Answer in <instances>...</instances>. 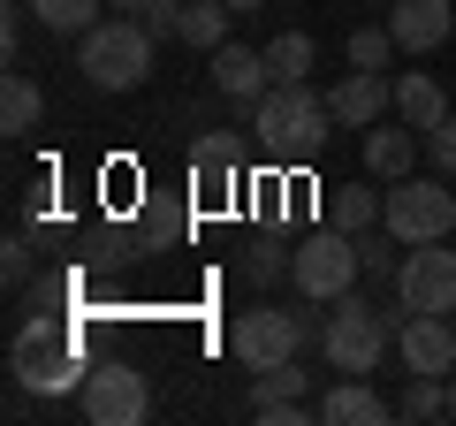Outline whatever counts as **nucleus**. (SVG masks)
<instances>
[{"mask_svg":"<svg viewBox=\"0 0 456 426\" xmlns=\"http://www.w3.org/2000/svg\"><path fill=\"white\" fill-rule=\"evenodd\" d=\"M327 130H335V115H327V92H312V84H274L251 107V137L274 160H312L327 145Z\"/></svg>","mask_w":456,"mask_h":426,"instance_id":"1","label":"nucleus"},{"mask_svg":"<svg viewBox=\"0 0 456 426\" xmlns=\"http://www.w3.org/2000/svg\"><path fill=\"white\" fill-rule=\"evenodd\" d=\"M152 46H160V38H152L137 16H99L92 31L77 38V69L99 84V92H137V84L152 77Z\"/></svg>","mask_w":456,"mask_h":426,"instance_id":"2","label":"nucleus"},{"mask_svg":"<svg viewBox=\"0 0 456 426\" xmlns=\"http://www.w3.org/2000/svg\"><path fill=\"white\" fill-rule=\"evenodd\" d=\"M8 365H16V389H31V396H69V389H84V373L92 365L77 358V335L53 320V312H38V320H23L16 328V350H8Z\"/></svg>","mask_w":456,"mask_h":426,"instance_id":"3","label":"nucleus"},{"mask_svg":"<svg viewBox=\"0 0 456 426\" xmlns=\"http://www.w3.org/2000/svg\"><path fill=\"white\" fill-rule=\"evenodd\" d=\"M358 274H365V251H358V236H350V229L320 221L312 236H297V251H289V290H297V297L335 305V297L358 290Z\"/></svg>","mask_w":456,"mask_h":426,"instance_id":"4","label":"nucleus"},{"mask_svg":"<svg viewBox=\"0 0 456 426\" xmlns=\"http://www.w3.org/2000/svg\"><path fill=\"white\" fill-rule=\"evenodd\" d=\"M388 343H395L388 305H373V297H358V290L327 305L320 350H327V365H335V373H373V365L388 358Z\"/></svg>","mask_w":456,"mask_h":426,"instance_id":"5","label":"nucleus"},{"mask_svg":"<svg viewBox=\"0 0 456 426\" xmlns=\"http://www.w3.org/2000/svg\"><path fill=\"white\" fill-rule=\"evenodd\" d=\"M380 229H395L403 244H449L456 236V191L449 176H403L380 191Z\"/></svg>","mask_w":456,"mask_h":426,"instance_id":"6","label":"nucleus"},{"mask_svg":"<svg viewBox=\"0 0 456 426\" xmlns=\"http://www.w3.org/2000/svg\"><path fill=\"white\" fill-rule=\"evenodd\" d=\"M305 343H312V328L297 320V312H281V305H251V312H236V328H228V358L244 365V373L289 365Z\"/></svg>","mask_w":456,"mask_h":426,"instance_id":"7","label":"nucleus"},{"mask_svg":"<svg viewBox=\"0 0 456 426\" xmlns=\"http://www.w3.org/2000/svg\"><path fill=\"white\" fill-rule=\"evenodd\" d=\"M77 411H84L92 426H145V419H152V389H145V373H137V365L107 358V365H92V373H84Z\"/></svg>","mask_w":456,"mask_h":426,"instance_id":"8","label":"nucleus"},{"mask_svg":"<svg viewBox=\"0 0 456 426\" xmlns=\"http://www.w3.org/2000/svg\"><path fill=\"white\" fill-rule=\"evenodd\" d=\"M395 305L403 312H456V251L449 244H403Z\"/></svg>","mask_w":456,"mask_h":426,"instance_id":"9","label":"nucleus"},{"mask_svg":"<svg viewBox=\"0 0 456 426\" xmlns=\"http://www.w3.org/2000/svg\"><path fill=\"white\" fill-rule=\"evenodd\" d=\"M395 358L403 373H456V320L449 312H403V328H395Z\"/></svg>","mask_w":456,"mask_h":426,"instance_id":"10","label":"nucleus"},{"mask_svg":"<svg viewBox=\"0 0 456 426\" xmlns=\"http://www.w3.org/2000/svg\"><path fill=\"white\" fill-rule=\"evenodd\" d=\"M251 419H259V426H305V419H320V404H305V373H297V358L251 373Z\"/></svg>","mask_w":456,"mask_h":426,"instance_id":"11","label":"nucleus"},{"mask_svg":"<svg viewBox=\"0 0 456 426\" xmlns=\"http://www.w3.org/2000/svg\"><path fill=\"white\" fill-rule=\"evenodd\" d=\"M213 92L228 99V107H259L266 92H274V69H266V46H213Z\"/></svg>","mask_w":456,"mask_h":426,"instance_id":"12","label":"nucleus"},{"mask_svg":"<svg viewBox=\"0 0 456 426\" xmlns=\"http://www.w3.org/2000/svg\"><path fill=\"white\" fill-rule=\"evenodd\" d=\"M388 107H395V84L380 77V69H350V77L327 92V115H335L342 130H373Z\"/></svg>","mask_w":456,"mask_h":426,"instance_id":"13","label":"nucleus"},{"mask_svg":"<svg viewBox=\"0 0 456 426\" xmlns=\"http://www.w3.org/2000/svg\"><path fill=\"white\" fill-rule=\"evenodd\" d=\"M388 31L403 53H434L456 31V0H388Z\"/></svg>","mask_w":456,"mask_h":426,"instance_id":"14","label":"nucleus"},{"mask_svg":"<svg viewBox=\"0 0 456 426\" xmlns=\"http://www.w3.org/2000/svg\"><path fill=\"white\" fill-rule=\"evenodd\" d=\"M320 419L327 426H380V419H395V404H380V396L365 389V373H342V389L320 396Z\"/></svg>","mask_w":456,"mask_h":426,"instance_id":"15","label":"nucleus"},{"mask_svg":"<svg viewBox=\"0 0 456 426\" xmlns=\"http://www.w3.org/2000/svg\"><path fill=\"white\" fill-rule=\"evenodd\" d=\"M419 145H426V137L411 130V122H395V130H380V122H373V130H365V168H373L380 183H403L411 160H419Z\"/></svg>","mask_w":456,"mask_h":426,"instance_id":"16","label":"nucleus"},{"mask_svg":"<svg viewBox=\"0 0 456 426\" xmlns=\"http://www.w3.org/2000/svg\"><path fill=\"white\" fill-rule=\"evenodd\" d=\"M395 122H411V130H441V122H449V92H441L434 77H419V69H411V77H395Z\"/></svg>","mask_w":456,"mask_h":426,"instance_id":"17","label":"nucleus"},{"mask_svg":"<svg viewBox=\"0 0 456 426\" xmlns=\"http://www.w3.org/2000/svg\"><path fill=\"white\" fill-rule=\"evenodd\" d=\"M38 115H46V92H38L23 69H8V84H0V130L23 137V130H38Z\"/></svg>","mask_w":456,"mask_h":426,"instance_id":"18","label":"nucleus"},{"mask_svg":"<svg viewBox=\"0 0 456 426\" xmlns=\"http://www.w3.org/2000/svg\"><path fill=\"white\" fill-rule=\"evenodd\" d=\"M191 168H198V191L206 198H221V191H236V137H198V152H191Z\"/></svg>","mask_w":456,"mask_h":426,"instance_id":"19","label":"nucleus"},{"mask_svg":"<svg viewBox=\"0 0 456 426\" xmlns=\"http://www.w3.org/2000/svg\"><path fill=\"white\" fill-rule=\"evenodd\" d=\"M228 0H183V46H198V53H213V46H228Z\"/></svg>","mask_w":456,"mask_h":426,"instance_id":"20","label":"nucleus"},{"mask_svg":"<svg viewBox=\"0 0 456 426\" xmlns=\"http://www.w3.org/2000/svg\"><path fill=\"white\" fill-rule=\"evenodd\" d=\"M327 221H335V229H373L380 221V191H365V183H342V191H327Z\"/></svg>","mask_w":456,"mask_h":426,"instance_id":"21","label":"nucleus"},{"mask_svg":"<svg viewBox=\"0 0 456 426\" xmlns=\"http://www.w3.org/2000/svg\"><path fill=\"white\" fill-rule=\"evenodd\" d=\"M31 16L46 23V31H61V38H84L99 16H107V0H31Z\"/></svg>","mask_w":456,"mask_h":426,"instance_id":"22","label":"nucleus"},{"mask_svg":"<svg viewBox=\"0 0 456 426\" xmlns=\"http://www.w3.org/2000/svg\"><path fill=\"white\" fill-rule=\"evenodd\" d=\"M395 419H449V381H441V373H411Z\"/></svg>","mask_w":456,"mask_h":426,"instance_id":"23","label":"nucleus"},{"mask_svg":"<svg viewBox=\"0 0 456 426\" xmlns=\"http://www.w3.org/2000/svg\"><path fill=\"white\" fill-rule=\"evenodd\" d=\"M266 69H274V84H305V69H312V38H305V31L266 38Z\"/></svg>","mask_w":456,"mask_h":426,"instance_id":"24","label":"nucleus"},{"mask_svg":"<svg viewBox=\"0 0 456 426\" xmlns=\"http://www.w3.org/2000/svg\"><path fill=\"white\" fill-rule=\"evenodd\" d=\"M395 53H403V46H395L388 23H380V31H350V69H388Z\"/></svg>","mask_w":456,"mask_h":426,"instance_id":"25","label":"nucleus"},{"mask_svg":"<svg viewBox=\"0 0 456 426\" xmlns=\"http://www.w3.org/2000/svg\"><path fill=\"white\" fill-rule=\"evenodd\" d=\"M289 251H297V244H274V236H259V244L244 251V274H251V282H281V274H289Z\"/></svg>","mask_w":456,"mask_h":426,"instance_id":"26","label":"nucleus"},{"mask_svg":"<svg viewBox=\"0 0 456 426\" xmlns=\"http://www.w3.org/2000/svg\"><path fill=\"white\" fill-rule=\"evenodd\" d=\"M137 23H145L152 38H183V0H145V8H137Z\"/></svg>","mask_w":456,"mask_h":426,"instance_id":"27","label":"nucleus"},{"mask_svg":"<svg viewBox=\"0 0 456 426\" xmlns=\"http://www.w3.org/2000/svg\"><path fill=\"white\" fill-rule=\"evenodd\" d=\"M426 160H434V176L456 183V115L441 122V130H426Z\"/></svg>","mask_w":456,"mask_h":426,"instance_id":"28","label":"nucleus"},{"mask_svg":"<svg viewBox=\"0 0 456 426\" xmlns=\"http://www.w3.org/2000/svg\"><path fill=\"white\" fill-rule=\"evenodd\" d=\"M0 274H8V282H31V251H23V244H8V259H0Z\"/></svg>","mask_w":456,"mask_h":426,"instance_id":"29","label":"nucleus"},{"mask_svg":"<svg viewBox=\"0 0 456 426\" xmlns=\"http://www.w3.org/2000/svg\"><path fill=\"white\" fill-rule=\"evenodd\" d=\"M228 8H236V16H251V8H266V0H228Z\"/></svg>","mask_w":456,"mask_h":426,"instance_id":"30","label":"nucleus"},{"mask_svg":"<svg viewBox=\"0 0 456 426\" xmlns=\"http://www.w3.org/2000/svg\"><path fill=\"white\" fill-rule=\"evenodd\" d=\"M107 8H130V16H137V8H145V0H107Z\"/></svg>","mask_w":456,"mask_h":426,"instance_id":"31","label":"nucleus"},{"mask_svg":"<svg viewBox=\"0 0 456 426\" xmlns=\"http://www.w3.org/2000/svg\"><path fill=\"white\" fill-rule=\"evenodd\" d=\"M449 419H456V373H449Z\"/></svg>","mask_w":456,"mask_h":426,"instance_id":"32","label":"nucleus"},{"mask_svg":"<svg viewBox=\"0 0 456 426\" xmlns=\"http://www.w3.org/2000/svg\"><path fill=\"white\" fill-rule=\"evenodd\" d=\"M373 8H388V0H373Z\"/></svg>","mask_w":456,"mask_h":426,"instance_id":"33","label":"nucleus"}]
</instances>
